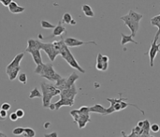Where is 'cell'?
I'll return each instance as SVG.
<instances>
[{
  "label": "cell",
  "instance_id": "ba28073f",
  "mask_svg": "<svg viewBox=\"0 0 160 137\" xmlns=\"http://www.w3.org/2000/svg\"><path fill=\"white\" fill-rule=\"evenodd\" d=\"M42 46V42L38 40H34V39H29L28 40V47L26 48V52L31 53L34 51H41Z\"/></svg>",
  "mask_w": 160,
  "mask_h": 137
},
{
  "label": "cell",
  "instance_id": "d590c367",
  "mask_svg": "<svg viewBox=\"0 0 160 137\" xmlns=\"http://www.w3.org/2000/svg\"><path fill=\"white\" fill-rule=\"evenodd\" d=\"M16 114H17V116L18 117V118H22V117H24V110L22 109H18L17 110V112H16Z\"/></svg>",
  "mask_w": 160,
  "mask_h": 137
},
{
  "label": "cell",
  "instance_id": "74e56055",
  "mask_svg": "<svg viewBox=\"0 0 160 137\" xmlns=\"http://www.w3.org/2000/svg\"><path fill=\"white\" fill-rule=\"evenodd\" d=\"M115 107H114V105H110V106L109 108H107V112L105 115H109V114H112L113 112H115Z\"/></svg>",
  "mask_w": 160,
  "mask_h": 137
},
{
  "label": "cell",
  "instance_id": "836d02e7",
  "mask_svg": "<svg viewBox=\"0 0 160 137\" xmlns=\"http://www.w3.org/2000/svg\"><path fill=\"white\" fill-rule=\"evenodd\" d=\"M151 130L153 132V133H158V131H159V129H160V127H159V125L158 124H157V123H154V124H152L151 127Z\"/></svg>",
  "mask_w": 160,
  "mask_h": 137
},
{
  "label": "cell",
  "instance_id": "60d3db41",
  "mask_svg": "<svg viewBox=\"0 0 160 137\" xmlns=\"http://www.w3.org/2000/svg\"><path fill=\"white\" fill-rule=\"evenodd\" d=\"M9 119H11V121H13V122L17 121V120L18 119V117L17 116L16 112H12L11 115H9Z\"/></svg>",
  "mask_w": 160,
  "mask_h": 137
},
{
  "label": "cell",
  "instance_id": "2e32d148",
  "mask_svg": "<svg viewBox=\"0 0 160 137\" xmlns=\"http://www.w3.org/2000/svg\"><path fill=\"white\" fill-rule=\"evenodd\" d=\"M127 43L138 44V42L133 40V38L132 37V35H127V34H122V41H120V45H125Z\"/></svg>",
  "mask_w": 160,
  "mask_h": 137
},
{
  "label": "cell",
  "instance_id": "9a60e30c",
  "mask_svg": "<svg viewBox=\"0 0 160 137\" xmlns=\"http://www.w3.org/2000/svg\"><path fill=\"white\" fill-rule=\"evenodd\" d=\"M77 79H79V76H77V73H71L70 75V76L66 79V89L70 88L71 86L75 85V81H76Z\"/></svg>",
  "mask_w": 160,
  "mask_h": 137
},
{
  "label": "cell",
  "instance_id": "8992f818",
  "mask_svg": "<svg viewBox=\"0 0 160 137\" xmlns=\"http://www.w3.org/2000/svg\"><path fill=\"white\" fill-rule=\"evenodd\" d=\"M41 87L42 90V94H53V96L54 97L60 94V92H61L60 89L56 88V87L53 84L41 82Z\"/></svg>",
  "mask_w": 160,
  "mask_h": 137
},
{
  "label": "cell",
  "instance_id": "e0dca14e",
  "mask_svg": "<svg viewBox=\"0 0 160 137\" xmlns=\"http://www.w3.org/2000/svg\"><path fill=\"white\" fill-rule=\"evenodd\" d=\"M127 15H129V17L131 18L133 21H134L135 22H138V23H139V21L143 18V15L142 14L137 13L134 10H133V9H130Z\"/></svg>",
  "mask_w": 160,
  "mask_h": 137
},
{
  "label": "cell",
  "instance_id": "db71d44e",
  "mask_svg": "<svg viewBox=\"0 0 160 137\" xmlns=\"http://www.w3.org/2000/svg\"><path fill=\"white\" fill-rule=\"evenodd\" d=\"M2 110V109H1V107H0V110Z\"/></svg>",
  "mask_w": 160,
  "mask_h": 137
},
{
  "label": "cell",
  "instance_id": "603a6c76",
  "mask_svg": "<svg viewBox=\"0 0 160 137\" xmlns=\"http://www.w3.org/2000/svg\"><path fill=\"white\" fill-rule=\"evenodd\" d=\"M24 137H35V131L31 128H24Z\"/></svg>",
  "mask_w": 160,
  "mask_h": 137
},
{
  "label": "cell",
  "instance_id": "484cf974",
  "mask_svg": "<svg viewBox=\"0 0 160 137\" xmlns=\"http://www.w3.org/2000/svg\"><path fill=\"white\" fill-rule=\"evenodd\" d=\"M24 133V128H22V127H17V128H15L12 130V134L14 135H23Z\"/></svg>",
  "mask_w": 160,
  "mask_h": 137
},
{
  "label": "cell",
  "instance_id": "c3c4849f",
  "mask_svg": "<svg viewBox=\"0 0 160 137\" xmlns=\"http://www.w3.org/2000/svg\"><path fill=\"white\" fill-rule=\"evenodd\" d=\"M103 63H109V57L103 55Z\"/></svg>",
  "mask_w": 160,
  "mask_h": 137
},
{
  "label": "cell",
  "instance_id": "f35d334b",
  "mask_svg": "<svg viewBox=\"0 0 160 137\" xmlns=\"http://www.w3.org/2000/svg\"><path fill=\"white\" fill-rule=\"evenodd\" d=\"M24 10H25V8L24 7H22V6H18V7L12 13H13V14H19V13L23 12Z\"/></svg>",
  "mask_w": 160,
  "mask_h": 137
},
{
  "label": "cell",
  "instance_id": "b9f144b4",
  "mask_svg": "<svg viewBox=\"0 0 160 137\" xmlns=\"http://www.w3.org/2000/svg\"><path fill=\"white\" fill-rule=\"evenodd\" d=\"M44 137H59V135H58V133L54 131L50 134H45Z\"/></svg>",
  "mask_w": 160,
  "mask_h": 137
},
{
  "label": "cell",
  "instance_id": "8fae6325",
  "mask_svg": "<svg viewBox=\"0 0 160 137\" xmlns=\"http://www.w3.org/2000/svg\"><path fill=\"white\" fill-rule=\"evenodd\" d=\"M90 122V115L89 114H81L79 113V117H78L77 120V125L79 129H84V127L86 126V124Z\"/></svg>",
  "mask_w": 160,
  "mask_h": 137
},
{
  "label": "cell",
  "instance_id": "cb8c5ba5",
  "mask_svg": "<svg viewBox=\"0 0 160 137\" xmlns=\"http://www.w3.org/2000/svg\"><path fill=\"white\" fill-rule=\"evenodd\" d=\"M41 26L42 28H45V29H54L55 28V25L50 23L49 22L46 20H42L41 22Z\"/></svg>",
  "mask_w": 160,
  "mask_h": 137
},
{
  "label": "cell",
  "instance_id": "52a82bcc",
  "mask_svg": "<svg viewBox=\"0 0 160 137\" xmlns=\"http://www.w3.org/2000/svg\"><path fill=\"white\" fill-rule=\"evenodd\" d=\"M160 43L157 44L156 41H152L151 45V48L149 51V57H150V66L153 67V63L154 59L157 56L158 52H160Z\"/></svg>",
  "mask_w": 160,
  "mask_h": 137
},
{
  "label": "cell",
  "instance_id": "d6986e66",
  "mask_svg": "<svg viewBox=\"0 0 160 137\" xmlns=\"http://www.w3.org/2000/svg\"><path fill=\"white\" fill-rule=\"evenodd\" d=\"M55 87H56V88L60 89V91L66 89V78H60V79H59L56 83L54 85Z\"/></svg>",
  "mask_w": 160,
  "mask_h": 137
},
{
  "label": "cell",
  "instance_id": "f907efd6",
  "mask_svg": "<svg viewBox=\"0 0 160 137\" xmlns=\"http://www.w3.org/2000/svg\"><path fill=\"white\" fill-rule=\"evenodd\" d=\"M70 24H71V25H76L77 22H76V21L74 20V19H72V20H71V22H70Z\"/></svg>",
  "mask_w": 160,
  "mask_h": 137
},
{
  "label": "cell",
  "instance_id": "9f6ffc18",
  "mask_svg": "<svg viewBox=\"0 0 160 137\" xmlns=\"http://www.w3.org/2000/svg\"></svg>",
  "mask_w": 160,
  "mask_h": 137
},
{
  "label": "cell",
  "instance_id": "8d00e7d4",
  "mask_svg": "<svg viewBox=\"0 0 160 137\" xmlns=\"http://www.w3.org/2000/svg\"><path fill=\"white\" fill-rule=\"evenodd\" d=\"M82 10L84 13H86V12H89L90 10H92V9H91V7L89 4H84L82 6Z\"/></svg>",
  "mask_w": 160,
  "mask_h": 137
},
{
  "label": "cell",
  "instance_id": "30bf717a",
  "mask_svg": "<svg viewBox=\"0 0 160 137\" xmlns=\"http://www.w3.org/2000/svg\"><path fill=\"white\" fill-rule=\"evenodd\" d=\"M23 57H24V53L23 52L17 54V56L14 57V59L12 60L11 63L8 65L7 68H6V73L9 72V71L14 70V68H17L18 67H20V63H21L22 58H23Z\"/></svg>",
  "mask_w": 160,
  "mask_h": 137
},
{
  "label": "cell",
  "instance_id": "4fadbf2b",
  "mask_svg": "<svg viewBox=\"0 0 160 137\" xmlns=\"http://www.w3.org/2000/svg\"><path fill=\"white\" fill-rule=\"evenodd\" d=\"M107 112V108H105L102 105H99V104H96L93 106L90 107V112H95V113H98L101 115H105Z\"/></svg>",
  "mask_w": 160,
  "mask_h": 137
},
{
  "label": "cell",
  "instance_id": "bcb514c9",
  "mask_svg": "<svg viewBox=\"0 0 160 137\" xmlns=\"http://www.w3.org/2000/svg\"><path fill=\"white\" fill-rule=\"evenodd\" d=\"M50 126H51V123H50V122H46V123H44V125H43L44 129H49Z\"/></svg>",
  "mask_w": 160,
  "mask_h": 137
},
{
  "label": "cell",
  "instance_id": "6da1fadb",
  "mask_svg": "<svg viewBox=\"0 0 160 137\" xmlns=\"http://www.w3.org/2000/svg\"><path fill=\"white\" fill-rule=\"evenodd\" d=\"M60 55L64 58L65 60L66 61V63L69 64L71 68H76L77 70L80 71V72L83 73V74L85 73V70H84V68L81 67L79 64H78L77 60L75 59V57H73V55L71 54V52L70 51L69 48H68L66 45V44H65V42H64V44L62 45V46L60 48Z\"/></svg>",
  "mask_w": 160,
  "mask_h": 137
},
{
  "label": "cell",
  "instance_id": "ac0fdd59",
  "mask_svg": "<svg viewBox=\"0 0 160 137\" xmlns=\"http://www.w3.org/2000/svg\"><path fill=\"white\" fill-rule=\"evenodd\" d=\"M32 57H33V60L35 64H36V65H40V64H42L43 63H42V57H41V52L40 51H32V52L30 53Z\"/></svg>",
  "mask_w": 160,
  "mask_h": 137
},
{
  "label": "cell",
  "instance_id": "d6a6232c",
  "mask_svg": "<svg viewBox=\"0 0 160 137\" xmlns=\"http://www.w3.org/2000/svg\"><path fill=\"white\" fill-rule=\"evenodd\" d=\"M7 112L4 110H0V121H4V120L6 119V117H7Z\"/></svg>",
  "mask_w": 160,
  "mask_h": 137
},
{
  "label": "cell",
  "instance_id": "ab89813d",
  "mask_svg": "<svg viewBox=\"0 0 160 137\" xmlns=\"http://www.w3.org/2000/svg\"><path fill=\"white\" fill-rule=\"evenodd\" d=\"M11 105H9V103H4V104H2L1 109L6 110V112H8V110L11 109Z\"/></svg>",
  "mask_w": 160,
  "mask_h": 137
},
{
  "label": "cell",
  "instance_id": "7a4b0ae2",
  "mask_svg": "<svg viewBox=\"0 0 160 137\" xmlns=\"http://www.w3.org/2000/svg\"><path fill=\"white\" fill-rule=\"evenodd\" d=\"M40 76L43 78H46L47 80L50 81H56L60 79L61 76L59 75L56 71L54 70V66L52 64H43V68H42V71Z\"/></svg>",
  "mask_w": 160,
  "mask_h": 137
},
{
  "label": "cell",
  "instance_id": "ee69618b",
  "mask_svg": "<svg viewBox=\"0 0 160 137\" xmlns=\"http://www.w3.org/2000/svg\"><path fill=\"white\" fill-rule=\"evenodd\" d=\"M114 107H115V112H119V110H122V108H120V103H116L114 105Z\"/></svg>",
  "mask_w": 160,
  "mask_h": 137
},
{
  "label": "cell",
  "instance_id": "ffe728a7",
  "mask_svg": "<svg viewBox=\"0 0 160 137\" xmlns=\"http://www.w3.org/2000/svg\"><path fill=\"white\" fill-rule=\"evenodd\" d=\"M20 70H21V68L18 67L17 68H14V70H11L9 72H8L7 75H8V76H9V79L11 80V81H14L16 78L18 76V73L20 72Z\"/></svg>",
  "mask_w": 160,
  "mask_h": 137
},
{
  "label": "cell",
  "instance_id": "4316f807",
  "mask_svg": "<svg viewBox=\"0 0 160 137\" xmlns=\"http://www.w3.org/2000/svg\"><path fill=\"white\" fill-rule=\"evenodd\" d=\"M151 24L152 26H155V27L158 28V25L160 24V15H156L154 17H152L151 19Z\"/></svg>",
  "mask_w": 160,
  "mask_h": 137
},
{
  "label": "cell",
  "instance_id": "d4e9b609",
  "mask_svg": "<svg viewBox=\"0 0 160 137\" xmlns=\"http://www.w3.org/2000/svg\"><path fill=\"white\" fill-rule=\"evenodd\" d=\"M72 20V17L70 13H65L63 15V17H62V23H66V24H70V22Z\"/></svg>",
  "mask_w": 160,
  "mask_h": 137
},
{
  "label": "cell",
  "instance_id": "816d5d0a",
  "mask_svg": "<svg viewBox=\"0 0 160 137\" xmlns=\"http://www.w3.org/2000/svg\"><path fill=\"white\" fill-rule=\"evenodd\" d=\"M0 137H8V136H7V135H5V134L2 133L1 135H0Z\"/></svg>",
  "mask_w": 160,
  "mask_h": 137
},
{
  "label": "cell",
  "instance_id": "f5cc1de1",
  "mask_svg": "<svg viewBox=\"0 0 160 137\" xmlns=\"http://www.w3.org/2000/svg\"><path fill=\"white\" fill-rule=\"evenodd\" d=\"M1 134H2V132H1V131H0V135H1Z\"/></svg>",
  "mask_w": 160,
  "mask_h": 137
},
{
  "label": "cell",
  "instance_id": "7bdbcfd3",
  "mask_svg": "<svg viewBox=\"0 0 160 137\" xmlns=\"http://www.w3.org/2000/svg\"><path fill=\"white\" fill-rule=\"evenodd\" d=\"M0 3H1L2 4H4V6H7V7H8L9 4L11 3V0H1Z\"/></svg>",
  "mask_w": 160,
  "mask_h": 137
},
{
  "label": "cell",
  "instance_id": "5b68a950",
  "mask_svg": "<svg viewBox=\"0 0 160 137\" xmlns=\"http://www.w3.org/2000/svg\"><path fill=\"white\" fill-rule=\"evenodd\" d=\"M65 44L67 47H77V46H81L83 45H86V44H94L95 45H97V44L95 41H83V40H79L76 38H72V37H68L66 39L64 40Z\"/></svg>",
  "mask_w": 160,
  "mask_h": 137
},
{
  "label": "cell",
  "instance_id": "7c38bea8",
  "mask_svg": "<svg viewBox=\"0 0 160 137\" xmlns=\"http://www.w3.org/2000/svg\"><path fill=\"white\" fill-rule=\"evenodd\" d=\"M55 107H56V110H60V107L62 106H72L74 104V99H60L58 102L54 103Z\"/></svg>",
  "mask_w": 160,
  "mask_h": 137
},
{
  "label": "cell",
  "instance_id": "3957f363",
  "mask_svg": "<svg viewBox=\"0 0 160 137\" xmlns=\"http://www.w3.org/2000/svg\"><path fill=\"white\" fill-rule=\"evenodd\" d=\"M120 20H122L124 22L127 27L129 28V29L131 30V35L132 37H135L136 35V33L138 32L139 30V23L138 22H135L134 21H133L131 18L129 17L128 15H123V16H120Z\"/></svg>",
  "mask_w": 160,
  "mask_h": 137
},
{
  "label": "cell",
  "instance_id": "e575fe53",
  "mask_svg": "<svg viewBox=\"0 0 160 137\" xmlns=\"http://www.w3.org/2000/svg\"><path fill=\"white\" fill-rule=\"evenodd\" d=\"M43 64H40V65H36V68H35V74H38L39 76H40L41 71H42V68H43Z\"/></svg>",
  "mask_w": 160,
  "mask_h": 137
},
{
  "label": "cell",
  "instance_id": "4dcf8cb0",
  "mask_svg": "<svg viewBox=\"0 0 160 137\" xmlns=\"http://www.w3.org/2000/svg\"><path fill=\"white\" fill-rule=\"evenodd\" d=\"M79 113L81 114H89L90 113V107L88 106H82L79 109H77Z\"/></svg>",
  "mask_w": 160,
  "mask_h": 137
},
{
  "label": "cell",
  "instance_id": "f1b7e54d",
  "mask_svg": "<svg viewBox=\"0 0 160 137\" xmlns=\"http://www.w3.org/2000/svg\"><path fill=\"white\" fill-rule=\"evenodd\" d=\"M107 100L110 102V105H115L116 103H120L122 101H125L127 99H122V98H120V99H107Z\"/></svg>",
  "mask_w": 160,
  "mask_h": 137
},
{
  "label": "cell",
  "instance_id": "f546056e",
  "mask_svg": "<svg viewBox=\"0 0 160 137\" xmlns=\"http://www.w3.org/2000/svg\"><path fill=\"white\" fill-rule=\"evenodd\" d=\"M18 6H19V5H18V4H17V3H16V2H14V1H11V4H9V6H8L9 10L12 13L13 11L15 10L16 9H17V8L18 7Z\"/></svg>",
  "mask_w": 160,
  "mask_h": 137
},
{
  "label": "cell",
  "instance_id": "1f68e13d",
  "mask_svg": "<svg viewBox=\"0 0 160 137\" xmlns=\"http://www.w3.org/2000/svg\"><path fill=\"white\" fill-rule=\"evenodd\" d=\"M149 129H150V122L148 121L147 119H146V120H145V121H144V125L142 127V129L145 130L146 134H147Z\"/></svg>",
  "mask_w": 160,
  "mask_h": 137
},
{
  "label": "cell",
  "instance_id": "83f0119b",
  "mask_svg": "<svg viewBox=\"0 0 160 137\" xmlns=\"http://www.w3.org/2000/svg\"><path fill=\"white\" fill-rule=\"evenodd\" d=\"M18 81H20L21 83L25 85L26 83H27V81H28L27 75H26L25 73H21L20 75H18Z\"/></svg>",
  "mask_w": 160,
  "mask_h": 137
},
{
  "label": "cell",
  "instance_id": "681fc988",
  "mask_svg": "<svg viewBox=\"0 0 160 137\" xmlns=\"http://www.w3.org/2000/svg\"><path fill=\"white\" fill-rule=\"evenodd\" d=\"M143 125H144V121H139V122H138V124H137V126H139V128H141V129H142Z\"/></svg>",
  "mask_w": 160,
  "mask_h": 137
},
{
  "label": "cell",
  "instance_id": "7402d4cb",
  "mask_svg": "<svg viewBox=\"0 0 160 137\" xmlns=\"http://www.w3.org/2000/svg\"><path fill=\"white\" fill-rule=\"evenodd\" d=\"M103 55L101 53L97 54V58H96V68L98 70L103 71Z\"/></svg>",
  "mask_w": 160,
  "mask_h": 137
},
{
  "label": "cell",
  "instance_id": "11a10c76",
  "mask_svg": "<svg viewBox=\"0 0 160 137\" xmlns=\"http://www.w3.org/2000/svg\"><path fill=\"white\" fill-rule=\"evenodd\" d=\"M149 137H154V136H149Z\"/></svg>",
  "mask_w": 160,
  "mask_h": 137
},
{
  "label": "cell",
  "instance_id": "5bb4252c",
  "mask_svg": "<svg viewBox=\"0 0 160 137\" xmlns=\"http://www.w3.org/2000/svg\"><path fill=\"white\" fill-rule=\"evenodd\" d=\"M66 28L62 25V22H60L58 23L57 26H55V28H54L53 31V37H56V36H60V35L63 34V33H66Z\"/></svg>",
  "mask_w": 160,
  "mask_h": 137
},
{
  "label": "cell",
  "instance_id": "7dc6e473",
  "mask_svg": "<svg viewBox=\"0 0 160 137\" xmlns=\"http://www.w3.org/2000/svg\"><path fill=\"white\" fill-rule=\"evenodd\" d=\"M48 108H49L50 110H56V107H55V104H54H54L51 103Z\"/></svg>",
  "mask_w": 160,
  "mask_h": 137
},
{
  "label": "cell",
  "instance_id": "9c48e42d",
  "mask_svg": "<svg viewBox=\"0 0 160 137\" xmlns=\"http://www.w3.org/2000/svg\"><path fill=\"white\" fill-rule=\"evenodd\" d=\"M77 91L76 88V86L73 85L70 88L68 89H64L60 92V99H74L75 96L77 95Z\"/></svg>",
  "mask_w": 160,
  "mask_h": 137
},
{
  "label": "cell",
  "instance_id": "f6af8a7d",
  "mask_svg": "<svg viewBox=\"0 0 160 137\" xmlns=\"http://www.w3.org/2000/svg\"><path fill=\"white\" fill-rule=\"evenodd\" d=\"M84 15H85L86 16H88V17H94V15H95L93 10H90V11H89V12L84 13Z\"/></svg>",
  "mask_w": 160,
  "mask_h": 137
},
{
  "label": "cell",
  "instance_id": "44dd1931",
  "mask_svg": "<svg viewBox=\"0 0 160 137\" xmlns=\"http://www.w3.org/2000/svg\"><path fill=\"white\" fill-rule=\"evenodd\" d=\"M29 99H35V98H42V93L39 91L37 87H34L31 90L30 93H29Z\"/></svg>",
  "mask_w": 160,
  "mask_h": 137
},
{
  "label": "cell",
  "instance_id": "277c9868",
  "mask_svg": "<svg viewBox=\"0 0 160 137\" xmlns=\"http://www.w3.org/2000/svg\"><path fill=\"white\" fill-rule=\"evenodd\" d=\"M41 50H43L47 53L51 62H54L58 55H60V52L56 51V49L53 45V43H42Z\"/></svg>",
  "mask_w": 160,
  "mask_h": 137
}]
</instances>
